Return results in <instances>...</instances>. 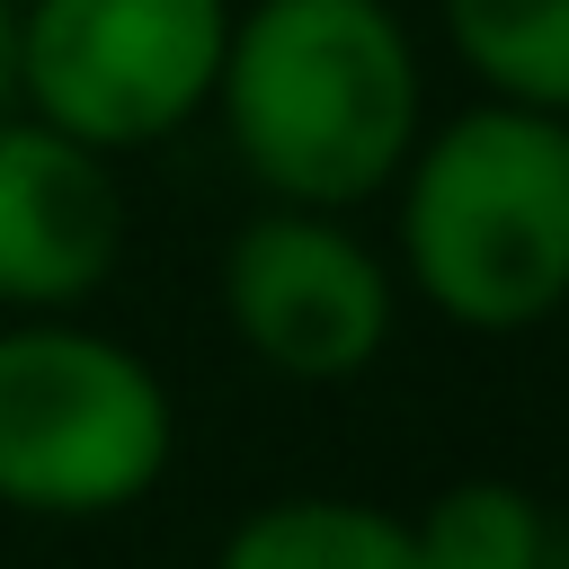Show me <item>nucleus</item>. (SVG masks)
<instances>
[{"mask_svg":"<svg viewBox=\"0 0 569 569\" xmlns=\"http://www.w3.org/2000/svg\"><path fill=\"white\" fill-rule=\"evenodd\" d=\"M213 124L267 204L356 213L427 133V62L391 0H231Z\"/></svg>","mask_w":569,"mask_h":569,"instance_id":"1","label":"nucleus"},{"mask_svg":"<svg viewBox=\"0 0 569 569\" xmlns=\"http://www.w3.org/2000/svg\"><path fill=\"white\" fill-rule=\"evenodd\" d=\"M391 276L471 338L569 311V116L471 98L391 178Z\"/></svg>","mask_w":569,"mask_h":569,"instance_id":"2","label":"nucleus"},{"mask_svg":"<svg viewBox=\"0 0 569 569\" xmlns=\"http://www.w3.org/2000/svg\"><path fill=\"white\" fill-rule=\"evenodd\" d=\"M178 462V400L116 329L0 320V516L107 525L133 516Z\"/></svg>","mask_w":569,"mask_h":569,"instance_id":"3","label":"nucleus"},{"mask_svg":"<svg viewBox=\"0 0 569 569\" xmlns=\"http://www.w3.org/2000/svg\"><path fill=\"white\" fill-rule=\"evenodd\" d=\"M231 0H18V116L133 160L213 116Z\"/></svg>","mask_w":569,"mask_h":569,"instance_id":"4","label":"nucleus"},{"mask_svg":"<svg viewBox=\"0 0 569 569\" xmlns=\"http://www.w3.org/2000/svg\"><path fill=\"white\" fill-rule=\"evenodd\" d=\"M213 302L249 365L311 391L373 373L400 329L391 258L347 213H302V204H267L222 240Z\"/></svg>","mask_w":569,"mask_h":569,"instance_id":"5","label":"nucleus"},{"mask_svg":"<svg viewBox=\"0 0 569 569\" xmlns=\"http://www.w3.org/2000/svg\"><path fill=\"white\" fill-rule=\"evenodd\" d=\"M116 267H124L116 160L9 107L0 116V311L9 320L89 311Z\"/></svg>","mask_w":569,"mask_h":569,"instance_id":"6","label":"nucleus"},{"mask_svg":"<svg viewBox=\"0 0 569 569\" xmlns=\"http://www.w3.org/2000/svg\"><path fill=\"white\" fill-rule=\"evenodd\" d=\"M213 569H427L409 516L373 507V498H338V489H293L249 507Z\"/></svg>","mask_w":569,"mask_h":569,"instance_id":"7","label":"nucleus"},{"mask_svg":"<svg viewBox=\"0 0 569 569\" xmlns=\"http://www.w3.org/2000/svg\"><path fill=\"white\" fill-rule=\"evenodd\" d=\"M436 27L480 98L569 116V0H436Z\"/></svg>","mask_w":569,"mask_h":569,"instance_id":"8","label":"nucleus"},{"mask_svg":"<svg viewBox=\"0 0 569 569\" xmlns=\"http://www.w3.org/2000/svg\"><path fill=\"white\" fill-rule=\"evenodd\" d=\"M427 569H569V525L525 489V480H445L409 516Z\"/></svg>","mask_w":569,"mask_h":569,"instance_id":"9","label":"nucleus"},{"mask_svg":"<svg viewBox=\"0 0 569 569\" xmlns=\"http://www.w3.org/2000/svg\"><path fill=\"white\" fill-rule=\"evenodd\" d=\"M18 107V0H0V116Z\"/></svg>","mask_w":569,"mask_h":569,"instance_id":"10","label":"nucleus"}]
</instances>
